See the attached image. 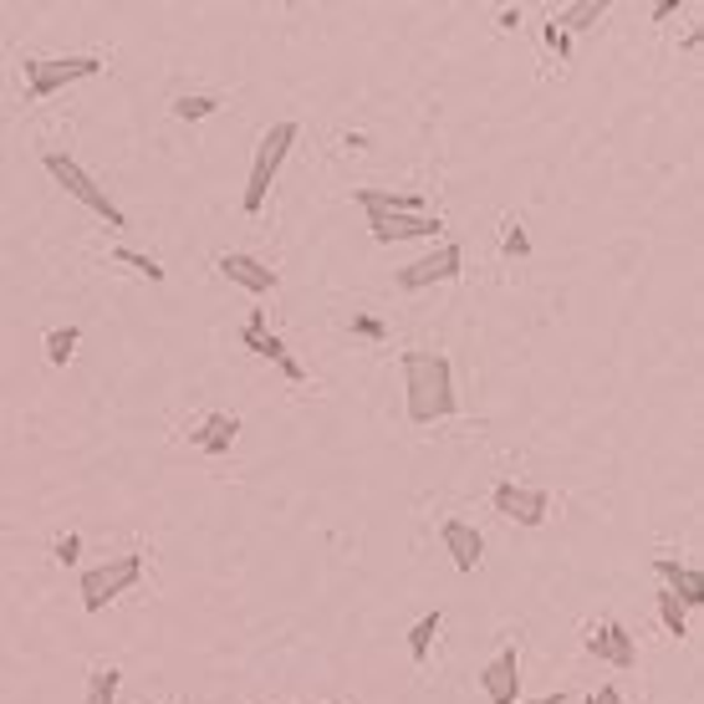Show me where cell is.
I'll list each match as a JSON object with an SVG mask.
<instances>
[{"label": "cell", "mask_w": 704, "mask_h": 704, "mask_svg": "<svg viewBox=\"0 0 704 704\" xmlns=\"http://www.w3.org/2000/svg\"><path fill=\"white\" fill-rule=\"evenodd\" d=\"M215 271H220L225 281H235V286H246L250 296H271L281 286L276 271H271L261 256H250V250H225L220 261H215Z\"/></svg>", "instance_id": "cell-10"}, {"label": "cell", "mask_w": 704, "mask_h": 704, "mask_svg": "<svg viewBox=\"0 0 704 704\" xmlns=\"http://www.w3.org/2000/svg\"><path fill=\"white\" fill-rule=\"evenodd\" d=\"M296 123L292 117H281V123H271L261 138V148H256V159H250V179H246V194H240V209L246 215H261L265 205V194H271V184H276L281 174V163H286V154L296 148Z\"/></svg>", "instance_id": "cell-2"}, {"label": "cell", "mask_w": 704, "mask_h": 704, "mask_svg": "<svg viewBox=\"0 0 704 704\" xmlns=\"http://www.w3.org/2000/svg\"><path fill=\"white\" fill-rule=\"evenodd\" d=\"M77 557H82V536H77V531H67V536L52 546V561H57V567H72Z\"/></svg>", "instance_id": "cell-25"}, {"label": "cell", "mask_w": 704, "mask_h": 704, "mask_svg": "<svg viewBox=\"0 0 704 704\" xmlns=\"http://www.w3.org/2000/svg\"><path fill=\"white\" fill-rule=\"evenodd\" d=\"M459 271H465V250H459L455 240H444V246H434L429 256H419V261H409L404 271H394V286L398 292H424V286L455 281Z\"/></svg>", "instance_id": "cell-6"}, {"label": "cell", "mask_w": 704, "mask_h": 704, "mask_svg": "<svg viewBox=\"0 0 704 704\" xmlns=\"http://www.w3.org/2000/svg\"><path fill=\"white\" fill-rule=\"evenodd\" d=\"M0 542H5V521H0Z\"/></svg>", "instance_id": "cell-32"}, {"label": "cell", "mask_w": 704, "mask_h": 704, "mask_svg": "<svg viewBox=\"0 0 704 704\" xmlns=\"http://www.w3.org/2000/svg\"><path fill=\"white\" fill-rule=\"evenodd\" d=\"M587 654L602 663H613V669H638V638H633L617 617H602L587 628Z\"/></svg>", "instance_id": "cell-9"}, {"label": "cell", "mask_w": 704, "mask_h": 704, "mask_svg": "<svg viewBox=\"0 0 704 704\" xmlns=\"http://www.w3.org/2000/svg\"><path fill=\"white\" fill-rule=\"evenodd\" d=\"M77 342H82V327L77 322H67V327H52L42 338V348H46V363L52 367H67L77 357Z\"/></svg>", "instance_id": "cell-18"}, {"label": "cell", "mask_w": 704, "mask_h": 704, "mask_svg": "<svg viewBox=\"0 0 704 704\" xmlns=\"http://www.w3.org/2000/svg\"><path fill=\"white\" fill-rule=\"evenodd\" d=\"M117 669L113 663H103V669H92L88 674V704H117Z\"/></svg>", "instance_id": "cell-23"}, {"label": "cell", "mask_w": 704, "mask_h": 704, "mask_svg": "<svg viewBox=\"0 0 704 704\" xmlns=\"http://www.w3.org/2000/svg\"><path fill=\"white\" fill-rule=\"evenodd\" d=\"M654 608H659V623L669 628V638H690V613L679 608V598L659 592V598H654Z\"/></svg>", "instance_id": "cell-22"}, {"label": "cell", "mask_w": 704, "mask_h": 704, "mask_svg": "<svg viewBox=\"0 0 704 704\" xmlns=\"http://www.w3.org/2000/svg\"><path fill=\"white\" fill-rule=\"evenodd\" d=\"M367 230L378 246H394V240H434L444 220L440 215H367Z\"/></svg>", "instance_id": "cell-12"}, {"label": "cell", "mask_w": 704, "mask_h": 704, "mask_svg": "<svg viewBox=\"0 0 704 704\" xmlns=\"http://www.w3.org/2000/svg\"><path fill=\"white\" fill-rule=\"evenodd\" d=\"M240 342H246L256 357H265L271 367H281V378L286 383H307V367L296 363L292 352H286V342H281V332H271V317L265 311H250L246 317V332H240Z\"/></svg>", "instance_id": "cell-7"}, {"label": "cell", "mask_w": 704, "mask_h": 704, "mask_svg": "<svg viewBox=\"0 0 704 704\" xmlns=\"http://www.w3.org/2000/svg\"><path fill=\"white\" fill-rule=\"evenodd\" d=\"M587 704H628V700L617 694V684H598V690L587 694Z\"/></svg>", "instance_id": "cell-28"}, {"label": "cell", "mask_w": 704, "mask_h": 704, "mask_svg": "<svg viewBox=\"0 0 704 704\" xmlns=\"http://www.w3.org/2000/svg\"><path fill=\"white\" fill-rule=\"evenodd\" d=\"M490 500H496V511L506 515V521H515V526H542L546 515H552V496L536 490V485L500 480L496 490H490Z\"/></svg>", "instance_id": "cell-8"}, {"label": "cell", "mask_w": 704, "mask_h": 704, "mask_svg": "<svg viewBox=\"0 0 704 704\" xmlns=\"http://www.w3.org/2000/svg\"><path fill=\"white\" fill-rule=\"evenodd\" d=\"M480 690L490 704H515L521 700V654H515V644H506L496 654V659L480 669Z\"/></svg>", "instance_id": "cell-11"}, {"label": "cell", "mask_w": 704, "mask_h": 704, "mask_svg": "<svg viewBox=\"0 0 704 704\" xmlns=\"http://www.w3.org/2000/svg\"><path fill=\"white\" fill-rule=\"evenodd\" d=\"M669 15H679V0H659L654 5V21H669Z\"/></svg>", "instance_id": "cell-30"}, {"label": "cell", "mask_w": 704, "mask_h": 704, "mask_svg": "<svg viewBox=\"0 0 704 704\" xmlns=\"http://www.w3.org/2000/svg\"><path fill=\"white\" fill-rule=\"evenodd\" d=\"M542 36H546V46H552V52H557L561 61L572 57V36H567V31H561V26H552V21H546V26H542Z\"/></svg>", "instance_id": "cell-26"}, {"label": "cell", "mask_w": 704, "mask_h": 704, "mask_svg": "<svg viewBox=\"0 0 704 704\" xmlns=\"http://www.w3.org/2000/svg\"><path fill=\"white\" fill-rule=\"evenodd\" d=\"M398 367H404V398H409L413 424H444L459 409L455 363L444 352H404Z\"/></svg>", "instance_id": "cell-1"}, {"label": "cell", "mask_w": 704, "mask_h": 704, "mask_svg": "<svg viewBox=\"0 0 704 704\" xmlns=\"http://www.w3.org/2000/svg\"><path fill=\"white\" fill-rule=\"evenodd\" d=\"M42 163H46V174L57 179L61 190H67V194H72V200H77V205H88L92 215H103V220L113 225V230H123V225H128V215H123V205H117L113 194H107L103 184H98V179H92L88 169H82V163L72 159V154H57V148H52V154H46Z\"/></svg>", "instance_id": "cell-4"}, {"label": "cell", "mask_w": 704, "mask_h": 704, "mask_svg": "<svg viewBox=\"0 0 704 704\" xmlns=\"http://www.w3.org/2000/svg\"><path fill=\"white\" fill-rule=\"evenodd\" d=\"M107 61L98 52H72V57H26L21 61V82H26V98L31 103H42L52 92L72 88V82H88L98 77Z\"/></svg>", "instance_id": "cell-3"}, {"label": "cell", "mask_w": 704, "mask_h": 704, "mask_svg": "<svg viewBox=\"0 0 704 704\" xmlns=\"http://www.w3.org/2000/svg\"><path fill=\"white\" fill-rule=\"evenodd\" d=\"M515 704H567V694L557 690V694H542V700H515Z\"/></svg>", "instance_id": "cell-31"}, {"label": "cell", "mask_w": 704, "mask_h": 704, "mask_svg": "<svg viewBox=\"0 0 704 704\" xmlns=\"http://www.w3.org/2000/svg\"><path fill=\"white\" fill-rule=\"evenodd\" d=\"M500 256H506V261H526L531 256V235H526V225L515 220V215L500 220Z\"/></svg>", "instance_id": "cell-21"}, {"label": "cell", "mask_w": 704, "mask_h": 704, "mask_svg": "<svg viewBox=\"0 0 704 704\" xmlns=\"http://www.w3.org/2000/svg\"><path fill=\"white\" fill-rule=\"evenodd\" d=\"M220 98L215 92H184V98H174V117L179 123H200V117H209V113H220Z\"/></svg>", "instance_id": "cell-20"}, {"label": "cell", "mask_w": 704, "mask_h": 704, "mask_svg": "<svg viewBox=\"0 0 704 704\" xmlns=\"http://www.w3.org/2000/svg\"><path fill=\"white\" fill-rule=\"evenodd\" d=\"M235 434H240V419H235V413H205V419L190 429V444L200 455H230Z\"/></svg>", "instance_id": "cell-15"}, {"label": "cell", "mask_w": 704, "mask_h": 704, "mask_svg": "<svg viewBox=\"0 0 704 704\" xmlns=\"http://www.w3.org/2000/svg\"><path fill=\"white\" fill-rule=\"evenodd\" d=\"M113 261L133 265V271H144L148 281H163V276H169V271H163V265L154 261V256H144V250H128V246H117V250H113Z\"/></svg>", "instance_id": "cell-24"}, {"label": "cell", "mask_w": 704, "mask_h": 704, "mask_svg": "<svg viewBox=\"0 0 704 704\" xmlns=\"http://www.w3.org/2000/svg\"><path fill=\"white\" fill-rule=\"evenodd\" d=\"M654 572L663 577V592H669V598H679V608H684V613L704 608V577L694 572V567H684V561H674V557H659V561H654Z\"/></svg>", "instance_id": "cell-14"}, {"label": "cell", "mask_w": 704, "mask_h": 704, "mask_svg": "<svg viewBox=\"0 0 704 704\" xmlns=\"http://www.w3.org/2000/svg\"><path fill=\"white\" fill-rule=\"evenodd\" d=\"M352 200L367 215H429V205L419 194H394V190H352Z\"/></svg>", "instance_id": "cell-16"}, {"label": "cell", "mask_w": 704, "mask_h": 704, "mask_svg": "<svg viewBox=\"0 0 704 704\" xmlns=\"http://www.w3.org/2000/svg\"><path fill=\"white\" fill-rule=\"evenodd\" d=\"M496 21H500V31H515V26H521V5H506V11H496Z\"/></svg>", "instance_id": "cell-29"}, {"label": "cell", "mask_w": 704, "mask_h": 704, "mask_svg": "<svg viewBox=\"0 0 704 704\" xmlns=\"http://www.w3.org/2000/svg\"><path fill=\"white\" fill-rule=\"evenodd\" d=\"M0 21H5V5H0Z\"/></svg>", "instance_id": "cell-33"}, {"label": "cell", "mask_w": 704, "mask_h": 704, "mask_svg": "<svg viewBox=\"0 0 704 704\" xmlns=\"http://www.w3.org/2000/svg\"><path fill=\"white\" fill-rule=\"evenodd\" d=\"M352 332H357V338H367V342H383V338H388V327H383L378 317H352Z\"/></svg>", "instance_id": "cell-27"}, {"label": "cell", "mask_w": 704, "mask_h": 704, "mask_svg": "<svg viewBox=\"0 0 704 704\" xmlns=\"http://www.w3.org/2000/svg\"><path fill=\"white\" fill-rule=\"evenodd\" d=\"M138 582H144V557H138V552L107 557L103 567H88V572H82V608H88V613H103L107 602L123 598V592Z\"/></svg>", "instance_id": "cell-5"}, {"label": "cell", "mask_w": 704, "mask_h": 704, "mask_svg": "<svg viewBox=\"0 0 704 704\" xmlns=\"http://www.w3.org/2000/svg\"><path fill=\"white\" fill-rule=\"evenodd\" d=\"M608 11H613V0H572V5H561V11H552V26H561L567 36H572V31L598 26V21H602Z\"/></svg>", "instance_id": "cell-17"}, {"label": "cell", "mask_w": 704, "mask_h": 704, "mask_svg": "<svg viewBox=\"0 0 704 704\" xmlns=\"http://www.w3.org/2000/svg\"><path fill=\"white\" fill-rule=\"evenodd\" d=\"M440 542H444V552H450V557H455V572H475V567H480V557H485V536L475 526H469V521H459V515H450V521H444L440 526Z\"/></svg>", "instance_id": "cell-13"}, {"label": "cell", "mask_w": 704, "mask_h": 704, "mask_svg": "<svg viewBox=\"0 0 704 704\" xmlns=\"http://www.w3.org/2000/svg\"><path fill=\"white\" fill-rule=\"evenodd\" d=\"M440 623H444V613L434 608V613H424V617H419V623L409 628V654H413V663L429 659V644L440 638Z\"/></svg>", "instance_id": "cell-19"}]
</instances>
